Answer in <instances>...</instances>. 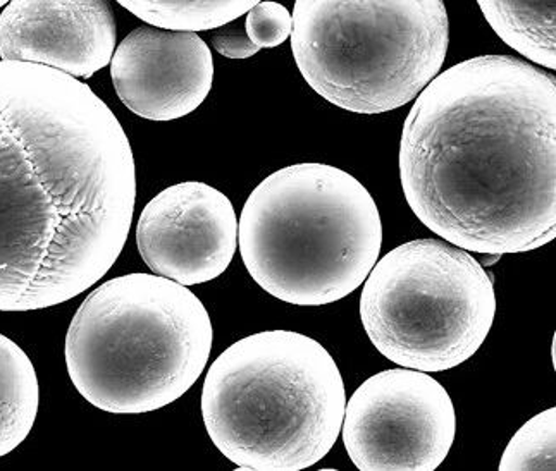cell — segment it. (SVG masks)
Wrapping results in <instances>:
<instances>
[{"label": "cell", "mask_w": 556, "mask_h": 471, "mask_svg": "<svg viewBox=\"0 0 556 471\" xmlns=\"http://www.w3.org/2000/svg\"><path fill=\"white\" fill-rule=\"evenodd\" d=\"M137 203L125 129L61 71L0 61V311L63 305L113 269Z\"/></svg>", "instance_id": "1"}, {"label": "cell", "mask_w": 556, "mask_h": 471, "mask_svg": "<svg viewBox=\"0 0 556 471\" xmlns=\"http://www.w3.org/2000/svg\"><path fill=\"white\" fill-rule=\"evenodd\" d=\"M400 179L417 219L465 252L555 240V75L511 55L443 71L408 112Z\"/></svg>", "instance_id": "2"}, {"label": "cell", "mask_w": 556, "mask_h": 471, "mask_svg": "<svg viewBox=\"0 0 556 471\" xmlns=\"http://www.w3.org/2000/svg\"><path fill=\"white\" fill-rule=\"evenodd\" d=\"M345 382L323 344L291 331L237 341L208 368L202 417L238 471H300L337 444Z\"/></svg>", "instance_id": "3"}, {"label": "cell", "mask_w": 556, "mask_h": 471, "mask_svg": "<svg viewBox=\"0 0 556 471\" xmlns=\"http://www.w3.org/2000/svg\"><path fill=\"white\" fill-rule=\"evenodd\" d=\"M211 317L170 279L128 273L88 294L66 334L76 391L111 415L157 411L188 393L207 367Z\"/></svg>", "instance_id": "4"}, {"label": "cell", "mask_w": 556, "mask_h": 471, "mask_svg": "<svg viewBox=\"0 0 556 471\" xmlns=\"http://www.w3.org/2000/svg\"><path fill=\"white\" fill-rule=\"evenodd\" d=\"M241 260L262 290L296 306L357 291L382 246L378 205L352 174L295 164L267 176L238 220Z\"/></svg>", "instance_id": "5"}, {"label": "cell", "mask_w": 556, "mask_h": 471, "mask_svg": "<svg viewBox=\"0 0 556 471\" xmlns=\"http://www.w3.org/2000/svg\"><path fill=\"white\" fill-rule=\"evenodd\" d=\"M291 52L303 79L355 114L407 105L440 75L450 43L441 0H299Z\"/></svg>", "instance_id": "6"}, {"label": "cell", "mask_w": 556, "mask_h": 471, "mask_svg": "<svg viewBox=\"0 0 556 471\" xmlns=\"http://www.w3.org/2000/svg\"><path fill=\"white\" fill-rule=\"evenodd\" d=\"M496 315L493 278L443 240L403 243L376 262L361 296L362 326L384 358L437 373L470 360Z\"/></svg>", "instance_id": "7"}, {"label": "cell", "mask_w": 556, "mask_h": 471, "mask_svg": "<svg viewBox=\"0 0 556 471\" xmlns=\"http://www.w3.org/2000/svg\"><path fill=\"white\" fill-rule=\"evenodd\" d=\"M341 434L361 471H434L452 449L457 413L429 373L391 368L352 394Z\"/></svg>", "instance_id": "8"}, {"label": "cell", "mask_w": 556, "mask_h": 471, "mask_svg": "<svg viewBox=\"0 0 556 471\" xmlns=\"http://www.w3.org/2000/svg\"><path fill=\"white\" fill-rule=\"evenodd\" d=\"M137 246L155 276L187 288L214 281L237 253V212L216 188L200 181L179 182L141 211Z\"/></svg>", "instance_id": "9"}, {"label": "cell", "mask_w": 556, "mask_h": 471, "mask_svg": "<svg viewBox=\"0 0 556 471\" xmlns=\"http://www.w3.org/2000/svg\"><path fill=\"white\" fill-rule=\"evenodd\" d=\"M114 90L143 119H181L204 104L214 81V59L197 34L143 25L116 47L111 61Z\"/></svg>", "instance_id": "10"}, {"label": "cell", "mask_w": 556, "mask_h": 471, "mask_svg": "<svg viewBox=\"0 0 556 471\" xmlns=\"http://www.w3.org/2000/svg\"><path fill=\"white\" fill-rule=\"evenodd\" d=\"M116 20L109 2L14 0L0 14V59L92 78L113 61Z\"/></svg>", "instance_id": "11"}, {"label": "cell", "mask_w": 556, "mask_h": 471, "mask_svg": "<svg viewBox=\"0 0 556 471\" xmlns=\"http://www.w3.org/2000/svg\"><path fill=\"white\" fill-rule=\"evenodd\" d=\"M40 387L34 364L0 334V458L25 443L37 420Z\"/></svg>", "instance_id": "12"}, {"label": "cell", "mask_w": 556, "mask_h": 471, "mask_svg": "<svg viewBox=\"0 0 556 471\" xmlns=\"http://www.w3.org/2000/svg\"><path fill=\"white\" fill-rule=\"evenodd\" d=\"M478 4L503 42L531 63L556 69L555 2L479 0Z\"/></svg>", "instance_id": "13"}, {"label": "cell", "mask_w": 556, "mask_h": 471, "mask_svg": "<svg viewBox=\"0 0 556 471\" xmlns=\"http://www.w3.org/2000/svg\"><path fill=\"white\" fill-rule=\"evenodd\" d=\"M121 8L154 28L197 34L219 29L247 16L255 0H228V2H146V0H121Z\"/></svg>", "instance_id": "14"}, {"label": "cell", "mask_w": 556, "mask_h": 471, "mask_svg": "<svg viewBox=\"0 0 556 471\" xmlns=\"http://www.w3.org/2000/svg\"><path fill=\"white\" fill-rule=\"evenodd\" d=\"M498 470H556V408L520 427L503 453Z\"/></svg>", "instance_id": "15"}, {"label": "cell", "mask_w": 556, "mask_h": 471, "mask_svg": "<svg viewBox=\"0 0 556 471\" xmlns=\"http://www.w3.org/2000/svg\"><path fill=\"white\" fill-rule=\"evenodd\" d=\"M293 31L290 11L278 2H257L245 17V34L252 46L275 49L287 42Z\"/></svg>", "instance_id": "16"}, {"label": "cell", "mask_w": 556, "mask_h": 471, "mask_svg": "<svg viewBox=\"0 0 556 471\" xmlns=\"http://www.w3.org/2000/svg\"><path fill=\"white\" fill-rule=\"evenodd\" d=\"M229 25L223 26L217 34L212 35V46L220 55L228 59H249L261 52L247 37L245 25L241 28Z\"/></svg>", "instance_id": "17"}, {"label": "cell", "mask_w": 556, "mask_h": 471, "mask_svg": "<svg viewBox=\"0 0 556 471\" xmlns=\"http://www.w3.org/2000/svg\"><path fill=\"white\" fill-rule=\"evenodd\" d=\"M555 338H553V347H552V355H553V365H555Z\"/></svg>", "instance_id": "18"}, {"label": "cell", "mask_w": 556, "mask_h": 471, "mask_svg": "<svg viewBox=\"0 0 556 471\" xmlns=\"http://www.w3.org/2000/svg\"><path fill=\"white\" fill-rule=\"evenodd\" d=\"M5 5H8L5 4V0H0V9L5 8Z\"/></svg>", "instance_id": "19"}]
</instances>
